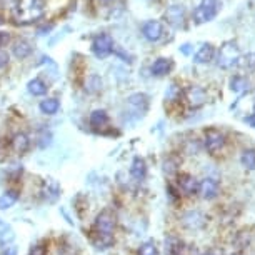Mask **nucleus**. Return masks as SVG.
Listing matches in <instances>:
<instances>
[{
  "instance_id": "1",
  "label": "nucleus",
  "mask_w": 255,
  "mask_h": 255,
  "mask_svg": "<svg viewBox=\"0 0 255 255\" xmlns=\"http://www.w3.org/2000/svg\"><path fill=\"white\" fill-rule=\"evenodd\" d=\"M49 2L47 0H15L8 10V23L17 28L37 25L47 18Z\"/></svg>"
},
{
  "instance_id": "2",
  "label": "nucleus",
  "mask_w": 255,
  "mask_h": 255,
  "mask_svg": "<svg viewBox=\"0 0 255 255\" xmlns=\"http://www.w3.org/2000/svg\"><path fill=\"white\" fill-rule=\"evenodd\" d=\"M117 217L110 209L102 210L94 222V245L97 249H107L114 244V230Z\"/></svg>"
},
{
  "instance_id": "3",
  "label": "nucleus",
  "mask_w": 255,
  "mask_h": 255,
  "mask_svg": "<svg viewBox=\"0 0 255 255\" xmlns=\"http://www.w3.org/2000/svg\"><path fill=\"white\" fill-rule=\"evenodd\" d=\"M148 95L143 92H133L125 99V117L132 120H140L148 112Z\"/></svg>"
},
{
  "instance_id": "4",
  "label": "nucleus",
  "mask_w": 255,
  "mask_h": 255,
  "mask_svg": "<svg viewBox=\"0 0 255 255\" xmlns=\"http://www.w3.org/2000/svg\"><path fill=\"white\" fill-rule=\"evenodd\" d=\"M115 40L109 32H97L90 40V54L94 59L105 60L114 54Z\"/></svg>"
},
{
  "instance_id": "5",
  "label": "nucleus",
  "mask_w": 255,
  "mask_h": 255,
  "mask_svg": "<svg viewBox=\"0 0 255 255\" xmlns=\"http://www.w3.org/2000/svg\"><path fill=\"white\" fill-rule=\"evenodd\" d=\"M7 49L15 62H27L35 54V45H33V42L23 35H13L10 45H8Z\"/></svg>"
},
{
  "instance_id": "6",
  "label": "nucleus",
  "mask_w": 255,
  "mask_h": 255,
  "mask_svg": "<svg viewBox=\"0 0 255 255\" xmlns=\"http://www.w3.org/2000/svg\"><path fill=\"white\" fill-rule=\"evenodd\" d=\"M220 7H222L220 0H200V3L192 12V20H194L195 25H202V23L214 20L217 17Z\"/></svg>"
},
{
  "instance_id": "7",
  "label": "nucleus",
  "mask_w": 255,
  "mask_h": 255,
  "mask_svg": "<svg viewBox=\"0 0 255 255\" xmlns=\"http://www.w3.org/2000/svg\"><path fill=\"white\" fill-rule=\"evenodd\" d=\"M240 60V49L234 40L224 42L217 54V65L220 69H230Z\"/></svg>"
},
{
  "instance_id": "8",
  "label": "nucleus",
  "mask_w": 255,
  "mask_h": 255,
  "mask_svg": "<svg viewBox=\"0 0 255 255\" xmlns=\"http://www.w3.org/2000/svg\"><path fill=\"white\" fill-rule=\"evenodd\" d=\"M80 85H82L84 94L89 95V97H99V95L104 94V89H105L104 77L100 75L99 72H89V74H85Z\"/></svg>"
},
{
  "instance_id": "9",
  "label": "nucleus",
  "mask_w": 255,
  "mask_h": 255,
  "mask_svg": "<svg viewBox=\"0 0 255 255\" xmlns=\"http://www.w3.org/2000/svg\"><path fill=\"white\" fill-rule=\"evenodd\" d=\"M163 20L172 28H184L187 22L185 7L180 5V3H172V5H168L165 8V12H163Z\"/></svg>"
},
{
  "instance_id": "10",
  "label": "nucleus",
  "mask_w": 255,
  "mask_h": 255,
  "mask_svg": "<svg viewBox=\"0 0 255 255\" xmlns=\"http://www.w3.org/2000/svg\"><path fill=\"white\" fill-rule=\"evenodd\" d=\"M140 33L147 42H150V44H157V42L163 37V33H165V27H163V23L160 20L150 18V20H145L142 23Z\"/></svg>"
},
{
  "instance_id": "11",
  "label": "nucleus",
  "mask_w": 255,
  "mask_h": 255,
  "mask_svg": "<svg viewBox=\"0 0 255 255\" xmlns=\"http://www.w3.org/2000/svg\"><path fill=\"white\" fill-rule=\"evenodd\" d=\"M225 147V135L217 128H209L204 133V148L212 155H215Z\"/></svg>"
},
{
  "instance_id": "12",
  "label": "nucleus",
  "mask_w": 255,
  "mask_h": 255,
  "mask_svg": "<svg viewBox=\"0 0 255 255\" xmlns=\"http://www.w3.org/2000/svg\"><path fill=\"white\" fill-rule=\"evenodd\" d=\"M25 90H27V94L30 95V97L42 99V97H45V95H49V92H50V82L45 80L44 77L35 75V77H32V79L27 82Z\"/></svg>"
},
{
  "instance_id": "13",
  "label": "nucleus",
  "mask_w": 255,
  "mask_h": 255,
  "mask_svg": "<svg viewBox=\"0 0 255 255\" xmlns=\"http://www.w3.org/2000/svg\"><path fill=\"white\" fill-rule=\"evenodd\" d=\"M109 124H110V115L105 109L102 107H97V109H92L89 114V125L90 128L99 133H104L105 128H109Z\"/></svg>"
},
{
  "instance_id": "14",
  "label": "nucleus",
  "mask_w": 255,
  "mask_h": 255,
  "mask_svg": "<svg viewBox=\"0 0 255 255\" xmlns=\"http://www.w3.org/2000/svg\"><path fill=\"white\" fill-rule=\"evenodd\" d=\"M184 99L187 100V104H189L192 109H199L207 102L209 95H207L205 89L200 87V85H189V87L184 90Z\"/></svg>"
},
{
  "instance_id": "15",
  "label": "nucleus",
  "mask_w": 255,
  "mask_h": 255,
  "mask_svg": "<svg viewBox=\"0 0 255 255\" xmlns=\"http://www.w3.org/2000/svg\"><path fill=\"white\" fill-rule=\"evenodd\" d=\"M38 112H40L44 117H54L60 112V99L59 97H50V95H45V97H42L38 100Z\"/></svg>"
},
{
  "instance_id": "16",
  "label": "nucleus",
  "mask_w": 255,
  "mask_h": 255,
  "mask_svg": "<svg viewBox=\"0 0 255 255\" xmlns=\"http://www.w3.org/2000/svg\"><path fill=\"white\" fill-rule=\"evenodd\" d=\"M10 147L17 155H25L32 147V140H30V137H28V133L22 130L15 132L10 137Z\"/></svg>"
},
{
  "instance_id": "17",
  "label": "nucleus",
  "mask_w": 255,
  "mask_h": 255,
  "mask_svg": "<svg viewBox=\"0 0 255 255\" xmlns=\"http://www.w3.org/2000/svg\"><path fill=\"white\" fill-rule=\"evenodd\" d=\"M172 70H174V60L170 57H157L150 65V75L157 79L167 77Z\"/></svg>"
},
{
  "instance_id": "18",
  "label": "nucleus",
  "mask_w": 255,
  "mask_h": 255,
  "mask_svg": "<svg viewBox=\"0 0 255 255\" xmlns=\"http://www.w3.org/2000/svg\"><path fill=\"white\" fill-rule=\"evenodd\" d=\"M220 192V185L219 182L212 177H205L199 182V194L204 200H214L215 197L219 195Z\"/></svg>"
},
{
  "instance_id": "19",
  "label": "nucleus",
  "mask_w": 255,
  "mask_h": 255,
  "mask_svg": "<svg viewBox=\"0 0 255 255\" xmlns=\"http://www.w3.org/2000/svg\"><path fill=\"white\" fill-rule=\"evenodd\" d=\"M177 187H179V192H182V194H185V195L199 194V180L190 174L177 175Z\"/></svg>"
},
{
  "instance_id": "20",
  "label": "nucleus",
  "mask_w": 255,
  "mask_h": 255,
  "mask_svg": "<svg viewBox=\"0 0 255 255\" xmlns=\"http://www.w3.org/2000/svg\"><path fill=\"white\" fill-rule=\"evenodd\" d=\"M182 224L189 230H199L205 225V215L199 210H190V212H187V214H184Z\"/></svg>"
},
{
  "instance_id": "21",
  "label": "nucleus",
  "mask_w": 255,
  "mask_h": 255,
  "mask_svg": "<svg viewBox=\"0 0 255 255\" xmlns=\"http://www.w3.org/2000/svg\"><path fill=\"white\" fill-rule=\"evenodd\" d=\"M60 185L57 184L55 180H45L44 182V185H42V190H40V194H42V199H44L45 202H49V204H54V202L59 200V197H60Z\"/></svg>"
},
{
  "instance_id": "22",
  "label": "nucleus",
  "mask_w": 255,
  "mask_h": 255,
  "mask_svg": "<svg viewBox=\"0 0 255 255\" xmlns=\"http://www.w3.org/2000/svg\"><path fill=\"white\" fill-rule=\"evenodd\" d=\"M214 57H215V47L207 42V44H202L199 47V50L194 54V62L199 65H205L210 64L214 60Z\"/></svg>"
},
{
  "instance_id": "23",
  "label": "nucleus",
  "mask_w": 255,
  "mask_h": 255,
  "mask_svg": "<svg viewBox=\"0 0 255 255\" xmlns=\"http://www.w3.org/2000/svg\"><path fill=\"white\" fill-rule=\"evenodd\" d=\"M130 175L135 182H142L147 177V163L142 157H135L130 165Z\"/></svg>"
},
{
  "instance_id": "24",
  "label": "nucleus",
  "mask_w": 255,
  "mask_h": 255,
  "mask_svg": "<svg viewBox=\"0 0 255 255\" xmlns=\"http://www.w3.org/2000/svg\"><path fill=\"white\" fill-rule=\"evenodd\" d=\"M55 28H57L55 20H52V18H44V20L38 22L37 25H33V32H35V37L42 38V37H50Z\"/></svg>"
},
{
  "instance_id": "25",
  "label": "nucleus",
  "mask_w": 255,
  "mask_h": 255,
  "mask_svg": "<svg viewBox=\"0 0 255 255\" xmlns=\"http://www.w3.org/2000/svg\"><path fill=\"white\" fill-rule=\"evenodd\" d=\"M20 199V192L17 189H8L0 195V210H7L13 207Z\"/></svg>"
},
{
  "instance_id": "26",
  "label": "nucleus",
  "mask_w": 255,
  "mask_h": 255,
  "mask_svg": "<svg viewBox=\"0 0 255 255\" xmlns=\"http://www.w3.org/2000/svg\"><path fill=\"white\" fill-rule=\"evenodd\" d=\"M182 97H184V89H182V85H179L177 82H172L165 89V94H163V99H165V102L168 104H177L179 100H182Z\"/></svg>"
},
{
  "instance_id": "27",
  "label": "nucleus",
  "mask_w": 255,
  "mask_h": 255,
  "mask_svg": "<svg viewBox=\"0 0 255 255\" xmlns=\"http://www.w3.org/2000/svg\"><path fill=\"white\" fill-rule=\"evenodd\" d=\"M52 140H54V135H52V132L49 130V128H47V127L38 128L37 133H35V145L38 148L45 150L47 147L52 145Z\"/></svg>"
},
{
  "instance_id": "28",
  "label": "nucleus",
  "mask_w": 255,
  "mask_h": 255,
  "mask_svg": "<svg viewBox=\"0 0 255 255\" xmlns=\"http://www.w3.org/2000/svg\"><path fill=\"white\" fill-rule=\"evenodd\" d=\"M230 90L235 94H244L249 90V82L244 79V77H239L235 75L230 79Z\"/></svg>"
},
{
  "instance_id": "29",
  "label": "nucleus",
  "mask_w": 255,
  "mask_h": 255,
  "mask_svg": "<svg viewBox=\"0 0 255 255\" xmlns=\"http://www.w3.org/2000/svg\"><path fill=\"white\" fill-rule=\"evenodd\" d=\"M240 162L247 170H254L255 168V148H245L240 155Z\"/></svg>"
},
{
  "instance_id": "30",
  "label": "nucleus",
  "mask_w": 255,
  "mask_h": 255,
  "mask_svg": "<svg viewBox=\"0 0 255 255\" xmlns=\"http://www.w3.org/2000/svg\"><path fill=\"white\" fill-rule=\"evenodd\" d=\"M182 250H184V244L179 239L170 237L165 242V252L168 255H182Z\"/></svg>"
},
{
  "instance_id": "31",
  "label": "nucleus",
  "mask_w": 255,
  "mask_h": 255,
  "mask_svg": "<svg viewBox=\"0 0 255 255\" xmlns=\"http://www.w3.org/2000/svg\"><path fill=\"white\" fill-rule=\"evenodd\" d=\"M112 55H115L119 60H122V62H125V64H128V65L133 64V57L128 54V52L124 49V47H120L117 44H115V47H114V54Z\"/></svg>"
},
{
  "instance_id": "32",
  "label": "nucleus",
  "mask_w": 255,
  "mask_h": 255,
  "mask_svg": "<svg viewBox=\"0 0 255 255\" xmlns=\"http://www.w3.org/2000/svg\"><path fill=\"white\" fill-rule=\"evenodd\" d=\"M237 64H240V67H242L244 70L255 72V52H250V54L245 55L242 60H239Z\"/></svg>"
},
{
  "instance_id": "33",
  "label": "nucleus",
  "mask_w": 255,
  "mask_h": 255,
  "mask_svg": "<svg viewBox=\"0 0 255 255\" xmlns=\"http://www.w3.org/2000/svg\"><path fill=\"white\" fill-rule=\"evenodd\" d=\"M12 65V55L8 49H0V72H5Z\"/></svg>"
},
{
  "instance_id": "34",
  "label": "nucleus",
  "mask_w": 255,
  "mask_h": 255,
  "mask_svg": "<svg viewBox=\"0 0 255 255\" xmlns=\"http://www.w3.org/2000/svg\"><path fill=\"white\" fill-rule=\"evenodd\" d=\"M177 170H179V162L174 160L172 157H168L163 162V172H165V175H175Z\"/></svg>"
},
{
  "instance_id": "35",
  "label": "nucleus",
  "mask_w": 255,
  "mask_h": 255,
  "mask_svg": "<svg viewBox=\"0 0 255 255\" xmlns=\"http://www.w3.org/2000/svg\"><path fill=\"white\" fill-rule=\"evenodd\" d=\"M138 255H157V245L153 240H147L145 244L140 245L138 249Z\"/></svg>"
},
{
  "instance_id": "36",
  "label": "nucleus",
  "mask_w": 255,
  "mask_h": 255,
  "mask_svg": "<svg viewBox=\"0 0 255 255\" xmlns=\"http://www.w3.org/2000/svg\"><path fill=\"white\" fill-rule=\"evenodd\" d=\"M13 38V33L10 30H0V49H7Z\"/></svg>"
},
{
  "instance_id": "37",
  "label": "nucleus",
  "mask_w": 255,
  "mask_h": 255,
  "mask_svg": "<svg viewBox=\"0 0 255 255\" xmlns=\"http://www.w3.org/2000/svg\"><path fill=\"white\" fill-rule=\"evenodd\" d=\"M28 255H47V247L42 244L33 245V247L30 249V252H28Z\"/></svg>"
},
{
  "instance_id": "38",
  "label": "nucleus",
  "mask_w": 255,
  "mask_h": 255,
  "mask_svg": "<svg viewBox=\"0 0 255 255\" xmlns=\"http://www.w3.org/2000/svg\"><path fill=\"white\" fill-rule=\"evenodd\" d=\"M7 23H8V15L3 10H0V27L7 25Z\"/></svg>"
},
{
  "instance_id": "39",
  "label": "nucleus",
  "mask_w": 255,
  "mask_h": 255,
  "mask_svg": "<svg viewBox=\"0 0 255 255\" xmlns=\"http://www.w3.org/2000/svg\"><path fill=\"white\" fill-rule=\"evenodd\" d=\"M180 52L184 55H190V52H192V45L190 44H184V45H180Z\"/></svg>"
},
{
  "instance_id": "40",
  "label": "nucleus",
  "mask_w": 255,
  "mask_h": 255,
  "mask_svg": "<svg viewBox=\"0 0 255 255\" xmlns=\"http://www.w3.org/2000/svg\"><path fill=\"white\" fill-rule=\"evenodd\" d=\"M2 255H17V247H7V250H3Z\"/></svg>"
},
{
  "instance_id": "41",
  "label": "nucleus",
  "mask_w": 255,
  "mask_h": 255,
  "mask_svg": "<svg viewBox=\"0 0 255 255\" xmlns=\"http://www.w3.org/2000/svg\"><path fill=\"white\" fill-rule=\"evenodd\" d=\"M245 122H247L249 125H252V127L255 128V114H254V115H250V117L245 119Z\"/></svg>"
},
{
  "instance_id": "42",
  "label": "nucleus",
  "mask_w": 255,
  "mask_h": 255,
  "mask_svg": "<svg viewBox=\"0 0 255 255\" xmlns=\"http://www.w3.org/2000/svg\"><path fill=\"white\" fill-rule=\"evenodd\" d=\"M97 2H100V3H112V2H115V0H97Z\"/></svg>"
},
{
  "instance_id": "43",
  "label": "nucleus",
  "mask_w": 255,
  "mask_h": 255,
  "mask_svg": "<svg viewBox=\"0 0 255 255\" xmlns=\"http://www.w3.org/2000/svg\"><path fill=\"white\" fill-rule=\"evenodd\" d=\"M202 255H215V254H212V252H205V254H202Z\"/></svg>"
},
{
  "instance_id": "44",
  "label": "nucleus",
  "mask_w": 255,
  "mask_h": 255,
  "mask_svg": "<svg viewBox=\"0 0 255 255\" xmlns=\"http://www.w3.org/2000/svg\"><path fill=\"white\" fill-rule=\"evenodd\" d=\"M254 114H255V105H254Z\"/></svg>"
},
{
  "instance_id": "45",
  "label": "nucleus",
  "mask_w": 255,
  "mask_h": 255,
  "mask_svg": "<svg viewBox=\"0 0 255 255\" xmlns=\"http://www.w3.org/2000/svg\"><path fill=\"white\" fill-rule=\"evenodd\" d=\"M234 255H242V254H234Z\"/></svg>"
}]
</instances>
